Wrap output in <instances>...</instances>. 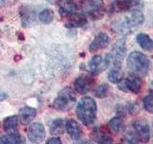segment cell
Here are the masks:
<instances>
[{
    "label": "cell",
    "mask_w": 153,
    "mask_h": 144,
    "mask_svg": "<svg viewBox=\"0 0 153 144\" xmlns=\"http://www.w3.org/2000/svg\"><path fill=\"white\" fill-rule=\"evenodd\" d=\"M94 95L98 98H105L111 92V88H110L109 85L107 84H102L98 86L97 88L94 89Z\"/></svg>",
    "instance_id": "cb8c5ba5"
},
{
    "label": "cell",
    "mask_w": 153,
    "mask_h": 144,
    "mask_svg": "<svg viewBox=\"0 0 153 144\" xmlns=\"http://www.w3.org/2000/svg\"><path fill=\"white\" fill-rule=\"evenodd\" d=\"M48 1H49L50 3H55V2L57 1V0H48Z\"/></svg>",
    "instance_id": "4dcf8cb0"
},
{
    "label": "cell",
    "mask_w": 153,
    "mask_h": 144,
    "mask_svg": "<svg viewBox=\"0 0 153 144\" xmlns=\"http://www.w3.org/2000/svg\"><path fill=\"white\" fill-rule=\"evenodd\" d=\"M139 3L140 2H138V0H114L111 5V10L114 13L132 11L138 8Z\"/></svg>",
    "instance_id": "8fae6325"
},
{
    "label": "cell",
    "mask_w": 153,
    "mask_h": 144,
    "mask_svg": "<svg viewBox=\"0 0 153 144\" xmlns=\"http://www.w3.org/2000/svg\"><path fill=\"white\" fill-rule=\"evenodd\" d=\"M122 82H123V84L119 85V88L128 91V92L134 93V94H138L142 91L143 81L141 79V77L131 74L124 80L123 79Z\"/></svg>",
    "instance_id": "52a82bcc"
},
{
    "label": "cell",
    "mask_w": 153,
    "mask_h": 144,
    "mask_svg": "<svg viewBox=\"0 0 153 144\" xmlns=\"http://www.w3.org/2000/svg\"><path fill=\"white\" fill-rule=\"evenodd\" d=\"M123 79V72L122 71V66H113V68L108 73V80L113 84H120Z\"/></svg>",
    "instance_id": "7402d4cb"
},
{
    "label": "cell",
    "mask_w": 153,
    "mask_h": 144,
    "mask_svg": "<svg viewBox=\"0 0 153 144\" xmlns=\"http://www.w3.org/2000/svg\"><path fill=\"white\" fill-rule=\"evenodd\" d=\"M46 143L47 144H53V143H55V144H61V141H60V139L59 137H53V138H50Z\"/></svg>",
    "instance_id": "f1b7e54d"
},
{
    "label": "cell",
    "mask_w": 153,
    "mask_h": 144,
    "mask_svg": "<svg viewBox=\"0 0 153 144\" xmlns=\"http://www.w3.org/2000/svg\"><path fill=\"white\" fill-rule=\"evenodd\" d=\"M7 98V94L4 92V91H2L1 89H0V101H3Z\"/></svg>",
    "instance_id": "f546056e"
},
{
    "label": "cell",
    "mask_w": 153,
    "mask_h": 144,
    "mask_svg": "<svg viewBox=\"0 0 153 144\" xmlns=\"http://www.w3.org/2000/svg\"><path fill=\"white\" fill-rule=\"evenodd\" d=\"M143 20H145V16H143V13L139 9L132 10L131 14L128 16H126V20H124V24L128 28L131 27H136L143 24Z\"/></svg>",
    "instance_id": "9a60e30c"
},
{
    "label": "cell",
    "mask_w": 153,
    "mask_h": 144,
    "mask_svg": "<svg viewBox=\"0 0 153 144\" xmlns=\"http://www.w3.org/2000/svg\"><path fill=\"white\" fill-rule=\"evenodd\" d=\"M143 108L147 112L153 114V92H150L143 99Z\"/></svg>",
    "instance_id": "4316f807"
},
{
    "label": "cell",
    "mask_w": 153,
    "mask_h": 144,
    "mask_svg": "<svg viewBox=\"0 0 153 144\" xmlns=\"http://www.w3.org/2000/svg\"><path fill=\"white\" fill-rule=\"evenodd\" d=\"M36 110L31 107H24L19 110V119L23 124L30 123L36 117Z\"/></svg>",
    "instance_id": "d6986e66"
},
{
    "label": "cell",
    "mask_w": 153,
    "mask_h": 144,
    "mask_svg": "<svg viewBox=\"0 0 153 144\" xmlns=\"http://www.w3.org/2000/svg\"><path fill=\"white\" fill-rule=\"evenodd\" d=\"M96 140L97 142L100 143H112L113 142V138L110 134L106 132L103 131L102 129H100L99 131L96 133Z\"/></svg>",
    "instance_id": "d4e9b609"
},
{
    "label": "cell",
    "mask_w": 153,
    "mask_h": 144,
    "mask_svg": "<svg viewBox=\"0 0 153 144\" xmlns=\"http://www.w3.org/2000/svg\"><path fill=\"white\" fill-rule=\"evenodd\" d=\"M126 64L132 74L139 77H145L149 71L150 62L145 54L139 51H133L127 56Z\"/></svg>",
    "instance_id": "7a4b0ae2"
},
{
    "label": "cell",
    "mask_w": 153,
    "mask_h": 144,
    "mask_svg": "<svg viewBox=\"0 0 153 144\" xmlns=\"http://www.w3.org/2000/svg\"><path fill=\"white\" fill-rule=\"evenodd\" d=\"M23 142L24 138L18 133L6 134L5 136L0 137V143L2 144H19Z\"/></svg>",
    "instance_id": "ffe728a7"
},
{
    "label": "cell",
    "mask_w": 153,
    "mask_h": 144,
    "mask_svg": "<svg viewBox=\"0 0 153 144\" xmlns=\"http://www.w3.org/2000/svg\"><path fill=\"white\" fill-rule=\"evenodd\" d=\"M57 4H59V13L62 17L69 16L70 14L76 13L78 10L76 4L73 0H57Z\"/></svg>",
    "instance_id": "5bb4252c"
},
{
    "label": "cell",
    "mask_w": 153,
    "mask_h": 144,
    "mask_svg": "<svg viewBox=\"0 0 153 144\" xmlns=\"http://www.w3.org/2000/svg\"><path fill=\"white\" fill-rule=\"evenodd\" d=\"M67 21L65 22V27L67 28H79L87 24V18L82 14L74 13L67 16Z\"/></svg>",
    "instance_id": "4fadbf2b"
},
{
    "label": "cell",
    "mask_w": 153,
    "mask_h": 144,
    "mask_svg": "<svg viewBox=\"0 0 153 144\" xmlns=\"http://www.w3.org/2000/svg\"><path fill=\"white\" fill-rule=\"evenodd\" d=\"M95 79L88 75H82L76 78L75 81V88L80 94H85L90 91L95 86Z\"/></svg>",
    "instance_id": "9c48e42d"
},
{
    "label": "cell",
    "mask_w": 153,
    "mask_h": 144,
    "mask_svg": "<svg viewBox=\"0 0 153 144\" xmlns=\"http://www.w3.org/2000/svg\"><path fill=\"white\" fill-rule=\"evenodd\" d=\"M0 126H1V125H0Z\"/></svg>",
    "instance_id": "d6a6232c"
},
{
    "label": "cell",
    "mask_w": 153,
    "mask_h": 144,
    "mask_svg": "<svg viewBox=\"0 0 153 144\" xmlns=\"http://www.w3.org/2000/svg\"><path fill=\"white\" fill-rule=\"evenodd\" d=\"M19 121H20V119H19V116H17V115H13V116L7 117L3 122L4 131L7 134L18 133Z\"/></svg>",
    "instance_id": "e0dca14e"
},
{
    "label": "cell",
    "mask_w": 153,
    "mask_h": 144,
    "mask_svg": "<svg viewBox=\"0 0 153 144\" xmlns=\"http://www.w3.org/2000/svg\"><path fill=\"white\" fill-rule=\"evenodd\" d=\"M54 12L52 11L50 9H45L43 10L42 12H40L39 16H38V18H39V20L44 23V24H49L53 21V19H54Z\"/></svg>",
    "instance_id": "484cf974"
},
{
    "label": "cell",
    "mask_w": 153,
    "mask_h": 144,
    "mask_svg": "<svg viewBox=\"0 0 153 144\" xmlns=\"http://www.w3.org/2000/svg\"><path fill=\"white\" fill-rule=\"evenodd\" d=\"M28 138L33 143H39L45 138V129L41 123H33L28 130Z\"/></svg>",
    "instance_id": "30bf717a"
},
{
    "label": "cell",
    "mask_w": 153,
    "mask_h": 144,
    "mask_svg": "<svg viewBox=\"0 0 153 144\" xmlns=\"http://www.w3.org/2000/svg\"><path fill=\"white\" fill-rule=\"evenodd\" d=\"M126 55V46L124 38L120 40L114 44L112 50L107 55V59L113 66H122V62Z\"/></svg>",
    "instance_id": "8992f818"
},
{
    "label": "cell",
    "mask_w": 153,
    "mask_h": 144,
    "mask_svg": "<svg viewBox=\"0 0 153 144\" xmlns=\"http://www.w3.org/2000/svg\"><path fill=\"white\" fill-rule=\"evenodd\" d=\"M97 104L91 97L81 98L76 106V116L85 126L93 125L97 119Z\"/></svg>",
    "instance_id": "6da1fadb"
},
{
    "label": "cell",
    "mask_w": 153,
    "mask_h": 144,
    "mask_svg": "<svg viewBox=\"0 0 153 144\" xmlns=\"http://www.w3.org/2000/svg\"><path fill=\"white\" fill-rule=\"evenodd\" d=\"M76 100V97L74 91L70 88H64L57 93L53 103V108L56 110H61V112L69 110L74 107Z\"/></svg>",
    "instance_id": "277c9868"
},
{
    "label": "cell",
    "mask_w": 153,
    "mask_h": 144,
    "mask_svg": "<svg viewBox=\"0 0 153 144\" xmlns=\"http://www.w3.org/2000/svg\"><path fill=\"white\" fill-rule=\"evenodd\" d=\"M128 143H146L150 139V129L145 119H137L132 123V129L126 134Z\"/></svg>",
    "instance_id": "3957f363"
},
{
    "label": "cell",
    "mask_w": 153,
    "mask_h": 144,
    "mask_svg": "<svg viewBox=\"0 0 153 144\" xmlns=\"http://www.w3.org/2000/svg\"><path fill=\"white\" fill-rule=\"evenodd\" d=\"M136 41L143 50L148 51V52L153 51V40L147 35V34H145V33L138 34L136 37Z\"/></svg>",
    "instance_id": "ac0fdd59"
},
{
    "label": "cell",
    "mask_w": 153,
    "mask_h": 144,
    "mask_svg": "<svg viewBox=\"0 0 153 144\" xmlns=\"http://www.w3.org/2000/svg\"><path fill=\"white\" fill-rule=\"evenodd\" d=\"M109 130L114 134H120L124 130V121L122 117L116 116L112 118L108 123Z\"/></svg>",
    "instance_id": "44dd1931"
},
{
    "label": "cell",
    "mask_w": 153,
    "mask_h": 144,
    "mask_svg": "<svg viewBox=\"0 0 153 144\" xmlns=\"http://www.w3.org/2000/svg\"><path fill=\"white\" fill-rule=\"evenodd\" d=\"M110 42V38L108 37L107 34L105 33H100L99 35L95 37L93 41L91 42L89 46V51L91 53H95L100 49L106 48L109 45Z\"/></svg>",
    "instance_id": "7c38bea8"
},
{
    "label": "cell",
    "mask_w": 153,
    "mask_h": 144,
    "mask_svg": "<svg viewBox=\"0 0 153 144\" xmlns=\"http://www.w3.org/2000/svg\"><path fill=\"white\" fill-rule=\"evenodd\" d=\"M128 110H129V112H131L132 114H135L139 112V107L135 103H132L128 106Z\"/></svg>",
    "instance_id": "83f0119b"
},
{
    "label": "cell",
    "mask_w": 153,
    "mask_h": 144,
    "mask_svg": "<svg viewBox=\"0 0 153 144\" xmlns=\"http://www.w3.org/2000/svg\"><path fill=\"white\" fill-rule=\"evenodd\" d=\"M81 10L94 19H102L104 16V5L102 0H83L80 2Z\"/></svg>",
    "instance_id": "5b68a950"
},
{
    "label": "cell",
    "mask_w": 153,
    "mask_h": 144,
    "mask_svg": "<svg viewBox=\"0 0 153 144\" xmlns=\"http://www.w3.org/2000/svg\"><path fill=\"white\" fill-rule=\"evenodd\" d=\"M110 62L106 57L103 58L100 55H96L90 60L88 64V68L93 75H99L104 70L107 69Z\"/></svg>",
    "instance_id": "ba28073f"
},
{
    "label": "cell",
    "mask_w": 153,
    "mask_h": 144,
    "mask_svg": "<svg viewBox=\"0 0 153 144\" xmlns=\"http://www.w3.org/2000/svg\"><path fill=\"white\" fill-rule=\"evenodd\" d=\"M65 129L67 131V134L70 136V137L72 139H75V140L76 139L80 138L83 134L80 125L73 119L67 120L66 124H65Z\"/></svg>",
    "instance_id": "2e32d148"
},
{
    "label": "cell",
    "mask_w": 153,
    "mask_h": 144,
    "mask_svg": "<svg viewBox=\"0 0 153 144\" xmlns=\"http://www.w3.org/2000/svg\"><path fill=\"white\" fill-rule=\"evenodd\" d=\"M2 1H4V0H0V2H2Z\"/></svg>",
    "instance_id": "1f68e13d"
},
{
    "label": "cell",
    "mask_w": 153,
    "mask_h": 144,
    "mask_svg": "<svg viewBox=\"0 0 153 144\" xmlns=\"http://www.w3.org/2000/svg\"><path fill=\"white\" fill-rule=\"evenodd\" d=\"M65 129V124L64 121L62 119H56L52 122L51 126H50V133L53 136H59L62 134L64 132Z\"/></svg>",
    "instance_id": "603a6c76"
}]
</instances>
